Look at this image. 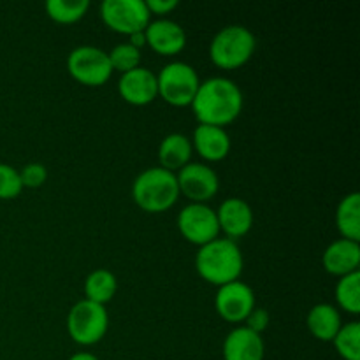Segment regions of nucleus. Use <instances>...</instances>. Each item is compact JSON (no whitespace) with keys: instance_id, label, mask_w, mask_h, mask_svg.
Wrapping results in <instances>:
<instances>
[{"instance_id":"f257e3e1","label":"nucleus","mask_w":360,"mask_h":360,"mask_svg":"<svg viewBox=\"0 0 360 360\" xmlns=\"http://www.w3.org/2000/svg\"><path fill=\"white\" fill-rule=\"evenodd\" d=\"M243 104L245 98L241 88L229 77L214 76L200 81L199 90L190 105L199 123L225 127L238 120Z\"/></svg>"},{"instance_id":"f03ea898","label":"nucleus","mask_w":360,"mask_h":360,"mask_svg":"<svg viewBox=\"0 0 360 360\" xmlns=\"http://www.w3.org/2000/svg\"><path fill=\"white\" fill-rule=\"evenodd\" d=\"M195 267L204 281L221 287L239 280L245 259L238 243L227 238H217L197 250Z\"/></svg>"},{"instance_id":"7ed1b4c3","label":"nucleus","mask_w":360,"mask_h":360,"mask_svg":"<svg viewBox=\"0 0 360 360\" xmlns=\"http://www.w3.org/2000/svg\"><path fill=\"white\" fill-rule=\"evenodd\" d=\"M179 197L176 172L160 165L144 169L132 183V199L146 213H164L171 210Z\"/></svg>"},{"instance_id":"20e7f679","label":"nucleus","mask_w":360,"mask_h":360,"mask_svg":"<svg viewBox=\"0 0 360 360\" xmlns=\"http://www.w3.org/2000/svg\"><path fill=\"white\" fill-rule=\"evenodd\" d=\"M257 48V39L243 25H227L214 34L210 44V56L220 69H239L250 62Z\"/></svg>"},{"instance_id":"39448f33","label":"nucleus","mask_w":360,"mask_h":360,"mask_svg":"<svg viewBox=\"0 0 360 360\" xmlns=\"http://www.w3.org/2000/svg\"><path fill=\"white\" fill-rule=\"evenodd\" d=\"M67 333L74 343L81 347H91L102 341L109 329V315L105 306L81 299L67 315Z\"/></svg>"},{"instance_id":"423d86ee","label":"nucleus","mask_w":360,"mask_h":360,"mask_svg":"<svg viewBox=\"0 0 360 360\" xmlns=\"http://www.w3.org/2000/svg\"><path fill=\"white\" fill-rule=\"evenodd\" d=\"M199 84L200 77L197 70L190 63L179 62V60L165 63L157 74L158 97L176 108H185L192 104Z\"/></svg>"},{"instance_id":"0eeeda50","label":"nucleus","mask_w":360,"mask_h":360,"mask_svg":"<svg viewBox=\"0 0 360 360\" xmlns=\"http://www.w3.org/2000/svg\"><path fill=\"white\" fill-rule=\"evenodd\" d=\"M67 70L84 86H102L112 76L108 51L90 44L77 46L69 53Z\"/></svg>"},{"instance_id":"6e6552de","label":"nucleus","mask_w":360,"mask_h":360,"mask_svg":"<svg viewBox=\"0 0 360 360\" xmlns=\"http://www.w3.org/2000/svg\"><path fill=\"white\" fill-rule=\"evenodd\" d=\"M101 18L105 27L123 35L144 32L151 21L144 0H104L101 4Z\"/></svg>"},{"instance_id":"1a4fd4ad","label":"nucleus","mask_w":360,"mask_h":360,"mask_svg":"<svg viewBox=\"0 0 360 360\" xmlns=\"http://www.w3.org/2000/svg\"><path fill=\"white\" fill-rule=\"evenodd\" d=\"M176 225H178L179 234L199 248L220 238L217 211L207 204L190 202L178 213Z\"/></svg>"},{"instance_id":"9d476101","label":"nucleus","mask_w":360,"mask_h":360,"mask_svg":"<svg viewBox=\"0 0 360 360\" xmlns=\"http://www.w3.org/2000/svg\"><path fill=\"white\" fill-rule=\"evenodd\" d=\"M179 195H185L190 202L206 204L220 190V178L217 171L207 164L190 162L176 172Z\"/></svg>"},{"instance_id":"9b49d317","label":"nucleus","mask_w":360,"mask_h":360,"mask_svg":"<svg viewBox=\"0 0 360 360\" xmlns=\"http://www.w3.org/2000/svg\"><path fill=\"white\" fill-rule=\"evenodd\" d=\"M255 306L253 288L239 280L218 287L214 295V309L229 323H243Z\"/></svg>"},{"instance_id":"f8f14e48","label":"nucleus","mask_w":360,"mask_h":360,"mask_svg":"<svg viewBox=\"0 0 360 360\" xmlns=\"http://www.w3.org/2000/svg\"><path fill=\"white\" fill-rule=\"evenodd\" d=\"M118 94L132 105L151 104L158 97L157 74L143 65L123 72L118 81Z\"/></svg>"},{"instance_id":"ddd939ff","label":"nucleus","mask_w":360,"mask_h":360,"mask_svg":"<svg viewBox=\"0 0 360 360\" xmlns=\"http://www.w3.org/2000/svg\"><path fill=\"white\" fill-rule=\"evenodd\" d=\"M146 35V44L153 51L160 55L172 56L178 55L186 46V32L176 21L167 20V18H158V20L150 21V25L144 30Z\"/></svg>"},{"instance_id":"4468645a","label":"nucleus","mask_w":360,"mask_h":360,"mask_svg":"<svg viewBox=\"0 0 360 360\" xmlns=\"http://www.w3.org/2000/svg\"><path fill=\"white\" fill-rule=\"evenodd\" d=\"M214 211H217L220 231L227 236V239L236 241L252 231L253 210L241 197H229Z\"/></svg>"},{"instance_id":"2eb2a0df","label":"nucleus","mask_w":360,"mask_h":360,"mask_svg":"<svg viewBox=\"0 0 360 360\" xmlns=\"http://www.w3.org/2000/svg\"><path fill=\"white\" fill-rule=\"evenodd\" d=\"M221 352L224 360H264L266 345L260 334L239 326L225 336Z\"/></svg>"},{"instance_id":"dca6fc26","label":"nucleus","mask_w":360,"mask_h":360,"mask_svg":"<svg viewBox=\"0 0 360 360\" xmlns=\"http://www.w3.org/2000/svg\"><path fill=\"white\" fill-rule=\"evenodd\" d=\"M190 141H192L193 150L206 162H220L231 153V136L224 127L199 123Z\"/></svg>"},{"instance_id":"f3484780","label":"nucleus","mask_w":360,"mask_h":360,"mask_svg":"<svg viewBox=\"0 0 360 360\" xmlns=\"http://www.w3.org/2000/svg\"><path fill=\"white\" fill-rule=\"evenodd\" d=\"M323 267L333 276H347L359 271L360 266V245L350 239H336L326 248L322 257Z\"/></svg>"},{"instance_id":"a211bd4d","label":"nucleus","mask_w":360,"mask_h":360,"mask_svg":"<svg viewBox=\"0 0 360 360\" xmlns=\"http://www.w3.org/2000/svg\"><path fill=\"white\" fill-rule=\"evenodd\" d=\"M306 323L315 340L333 343L338 330L343 326V320H341V313L338 311L336 306L329 304V302H320L309 309Z\"/></svg>"},{"instance_id":"6ab92c4d","label":"nucleus","mask_w":360,"mask_h":360,"mask_svg":"<svg viewBox=\"0 0 360 360\" xmlns=\"http://www.w3.org/2000/svg\"><path fill=\"white\" fill-rule=\"evenodd\" d=\"M192 141L185 134H169L162 139L158 146V162L162 169H167L171 172H178L179 169L190 164L192 158Z\"/></svg>"},{"instance_id":"aec40b11","label":"nucleus","mask_w":360,"mask_h":360,"mask_svg":"<svg viewBox=\"0 0 360 360\" xmlns=\"http://www.w3.org/2000/svg\"><path fill=\"white\" fill-rule=\"evenodd\" d=\"M336 225L341 238L360 241V193H347L336 210Z\"/></svg>"},{"instance_id":"412c9836","label":"nucleus","mask_w":360,"mask_h":360,"mask_svg":"<svg viewBox=\"0 0 360 360\" xmlns=\"http://www.w3.org/2000/svg\"><path fill=\"white\" fill-rule=\"evenodd\" d=\"M118 292V280L108 269H95L84 280V299L105 306Z\"/></svg>"},{"instance_id":"4be33fe9","label":"nucleus","mask_w":360,"mask_h":360,"mask_svg":"<svg viewBox=\"0 0 360 360\" xmlns=\"http://www.w3.org/2000/svg\"><path fill=\"white\" fill-rule=\"evenodd\" d=\"M46 14L49 20L62 25H70L79 21L90 9L88 0H48L44 4Z\"/></svg>"},{"instance_id":"5701e85b","label":"nucleus","mask_w":360,"mask_h":360,"mask_svg":"<svg viewBox=\"0 0 360 360\" xmlns=\"http://www.w3.org/2000/svg\"><path fill=\"white\" fill-rule=\"evenodd\" d=\"M336 301L341 309H345L350 315L360 313V273L347 274L341 276L336 283Z\"/></svg>"},{"instance_id":"b1692460","label":"nucleus","mask_w":360,"mask_h":360,"mask_svg":"<svg viewBox=\"0 0 360 360\" xmlns=\"http://www.w3.org/2000/svg\"><path fill=\"white\" fill-rule=\"evenodd\" d=\"M333 343L341 359L360 360V323L355 320L343 323Z\"/></svg>"},{"instance_id":"393cba45","label":"nucleus","mask_w":360,"mask_h":360,"mask_svg":"<svg viewBox=\"0 0 360 360\" xmlns=\"http://www.w3.org/2000/svg\"><path fill=\"white\" fill-rule=\"evenodd\" d=\"M108 56L112 72L118 70V72L123 74L141 65V49H137L130 42H120V44H116L108 53Z\"/></svg>"},{"instance_id":"a878e982","label":"nucleus","mask_w":360,"mask_h":360,"mask_svg":"<svg viewBox=\"0 0 360 360\" xmlns=\"http://www.w3.org/2000/svg\"><path fill=\"white\" fill-rule=\"evenodd\" d=\"M23 192L20 171L9 164L0 162V200L16 199Z\"/></svg>"},{"instance_id":"bb28decb","label":"nucleus","mask_w":360,"mask_h":360,"mask_svg":"<svg viewBox=\"0 0 360 360\" xmlns=\"http://www.w3.org/2000/svg\"><path fill=\"white\" fill-rule=\"evenodd\" d=\"M20 176L23 188H41L46 183V179H48V169H46L44 164L30 162V164H27L21 169Z\"/></svg>"},{"instance_id":"cd10ccee","label":"nucleus","mask_w":360,"mask_h":360,"mask_svg":"<svg viewBox=\"0 0 360 360\" xmlns=\"http://www.w3.org/2000/svg\"><path fill=\"white\" fill-rule=\"evenodd\" d=\"M269 322H271L269 311L264 308H257L255 306V308H253V311L246 316V320L243 323H245V327H248L250 330H253V333H257L262 336L264 330L269 327Z\"/></svg>"},{"instance_id":"c85d7f7f","label":"nucleus","mask_w":360,"mask_h":360,"mask_svg":"<svg viewBox=\"0 0 360 360\" xmlns=\"http://www.w3.org/2000/svg\"><path fill=\"white\" fill-rule=\"evenodd\" d=\"M144 2H146L150 14H157V16L172 13L179 6L178 0H144Z\"/></svg>"},{"instance_id":"c756f323","label":"nucleus","mask_w":360,"mask_h":360,"mask_svg":"<svg viewBox=\"0 0 360 360\" xmlns=\"http://www.w3.org/2000/svg\"><path fill=\"white\" fill-rule=\"evenodd\" d=\"M129 42L132 46H136L137 49H141L146 44V35H144V32H136V34L129 35Z\"/></svg>"},{"instance_id":"7c9ffc66","label":"nucleus","mask_w":360,"mask_h":360,"mask_svg":"<svg viewBox=\"0 0 360 360\" xmlns=\"http://www.w3.org/2000/svg\"><path fill=\"white\" fill-rule=\"evenodd\" d=\"M69 360H101L97 355L90 354V352H77V354L70 355Z\"/></svg>"}]
</instances>
